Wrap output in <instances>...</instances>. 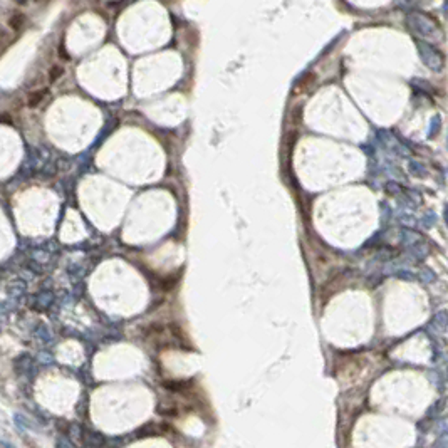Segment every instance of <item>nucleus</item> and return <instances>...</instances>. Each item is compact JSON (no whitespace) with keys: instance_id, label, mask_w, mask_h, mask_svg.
Listing matches in <instances>:
<instances>
[{"instance_id":"2","label":"nucleus","mask_w":448,"mask_h":448,"mask_svg":"<svg viewBox=\"0 0 448 448\" xmlns=\"http://www.w3.org/2000/svg\"><path fill=\"white\" fill-rule=\"evenodd\" d=\"M45 94H47V89H42V91H35L32 92V94L29 96V99H27V104L30 106V108H35L37 104L42 103V99L45 98Z\"/></svg>"},{"instance_id":"1","label":"nucleus","mask_w":448,"mask_h":448,"mask_svg":"<svg viewBox=\"0 0 448 448\" xmlns=\"http://www.w3.org/2000/svg\"><path fill=\"white\" fill-rule=\"evenodd\" d=\"M24 22H25V17H24V13H20V12H13V15L8 18V25H10V29H13V30L22 29V27H24Z\"/></svg>"},{"instance_id":"3","label":"nucleus","mask_w":448,"mask_h":448,"mask_svg":"<svg viewBox=\"0 0 448 448\" xmlns=\"http://www.w3.org/2000/svg\"><path fill=\"white\" fill-rule=\"evenodd\" d=\"M61 74H62V67L54 66L52 69H50V72H49V81H52V82H54L59 76H61Z\"/></svg>"},{"instance_id":"4","label":"nucleus","mask_w":448,"mask_h":448,"mask_svg":"<svg viewBox=\"0 0 448 448\" xmlns=\"http://www.w3.org/2000/svg\"><path fill=\"white\" fill-rule=\"evenodd\" d=\"M35 2H47V0H35Z\"/></svg>"}]
</instances>
